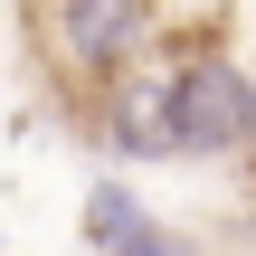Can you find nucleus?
Here are the masks:
<instances>
[{
  "label": "nucleus",
  "mask_w": 256,
  "mask_h": 256,
  "mask_svg": "<svg viewBox=\"0 0 256 256\" xmlns=\"http://www.w3.org/2000/svg\"><path fill=\"white\" fill-rule=\"evenodd\" d=\"M152 28H162L152 0H28V38H38L57 95H66L76 114H95V124H104L114 76L152 48Z\"/></svg>",
  "instance_id": "f257e3e1"
},
{
  "label": "nucleus",
  "mask_w": 256,
  "mask_h": 256,
  "mask_svg": "<svg viewBox=\"0 0 256 256\" xmlns=\"http://www.w3.org/2000/svg\"><path fill=\"white\" fill-rule=\"evenodd\" d=\"M180 66H190V38H152V48L114 76V95H104V142H114V152H133V162H171V152H180V142H171Z\"/></svg>",
  "instance_id": "f03ea898"
},
{
  "label": "nucleus",
  "mask_w": 256,
  "mask_h": 256,
  "mask_svg": "<svg viewBox=\"0 0 256 256\" xmlns=\"http://www.w3.org/2000/svg\"><path fill=\"white\" fill-rule=\"evenodd\" d=\"M247 133H256V76L228 48H190L180 104H171V142L180 152H247Z\"/></svg>",
  "instance_id": "7ed1b4c3"
},
{
  "label": "nucleus",
  "mask_w": 256,
  "mask_h": 256,
  "mask_svg": "<svg viewBox=\"0 0 256 256\" xmlns=\"http://www.w3.org/2000/svg\"><path fill=\"white\" fill-rule=\"evenodd\" d=\"M86 247L95 256H180V238H162V218L124 180H95L86 190Z\"/></svg>",
  "instance_id": "20e7f679"
},
{
  "label": "nucleus",
  "mask_w": 256,
  "mask_h": 256,
  "mask_svg": "<svg viewBox=\"0 0 256 256\" xmlns=\"http://www.w3.org/2000/svg\"><path fill=\"white\" fill-rule=\"evenodd\" d=\"M247 152H256V133H247Z\"/></svg>",
  "instance_id": "39448f33"
}]
</instances>
